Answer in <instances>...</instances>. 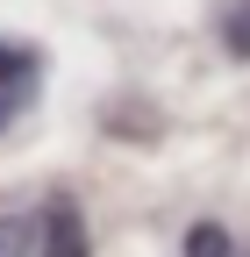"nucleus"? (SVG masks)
Returning <instances> with one entry per match:
<instances>
[{
	"instance_id": "f257e3e1",
	"label": "nucleus",
	"mask_w": 250,
	"mask_h": 257,
	"mask_svg": "<svg viewBox=\"0 0 250 257\" xmlns=\"http://www.w3.org/2000/svg\"><path fill=\"white\" fill-rule=\"evenodd\" d=\"M36 93H43V50L22 36H0V136L36 107Z\"/></svg>"
},
{
	"instance_id": "f03ea898",
	"label": "nucleus",
	"mask_w": 250,
	"mask_h": 257,
	"mask_svg": "<svg viewBox=\"0 0 250 257\" xmlns=\"http://www.w3.org/2000/svg\"><path fill=\"white\" fill-rule=\"evenodd\" d=\"M36 257H93V236H86L79 200L50 193V200L36 207Z\"/></svg>"
},
{
	"instance_id": "7ed1b4c3",
	"label": "nucleus",
	"mask_w": 250,
	"mask_h": 257,
	"mask_svg": "<svg viewBox=\"0 0 250 257\" xmlns=\"http://www.w3.org/2000/svg\"><path fill=\"white\" fill-rule=\"evenodd\" d=\"M0 257H36V207L29 214H0Z\"/></svg>"
},
{
	"instance_id": "20e7f679",
	"label": "nucleus",
	"mask_w": 250,
	"mask_h": 257,
	"mask_svg": "<svg viewBox=\"0 0 250 257\" xmlns=\"http://www.w3.org/2000/svg\"><path fill=\"white\" fill-rule=\"evenodd\" d=\"M186 257H236V236L222 221H193V229H186Z\"/></svg>"
},
{
	"instance_id": "39448f33",
	"label": "nucleus",
	"mask_w": 250,
	"mask_h": 257,
	"mask_svg": "<svg viewBox=\"0 0 250 257\" xmlns=\"http://www.w3.org/2000/svg\"><path fill=\"white\" fill-rule=\"evenodd\" d=\"M222 50L250 64V0H236V8L222 15Z\"/></svg>"
}]
</instances>
